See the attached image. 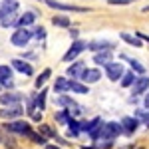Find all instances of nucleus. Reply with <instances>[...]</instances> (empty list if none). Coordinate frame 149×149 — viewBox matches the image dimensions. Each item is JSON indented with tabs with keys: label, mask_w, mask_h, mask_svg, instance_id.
Instances as JSON below:
<instances>
[{
	"label": "nucleus",
	"mask_w": 149,
	"mask_h": 149,
	"mask_svg": "<svg viewBox=\"0 0 149 149\" xmlns=\"http://www.w3.org/2000/svg\"><path fill=\"white\" fill-rule=\"evenodd\" d=\"M121 133V125L119 123H115V121H111V123H105V125H102V133H100V139H105V141H113L117 135Z\"/></svg>",
	"instance_id": "1"
},
{
	"label": "nucleus",
	"mask_w": 149,
	"mask_h": 149,
	"mask_svg": "<svg viewBox=\"0 0 149 149\" xmlns=\"http://www.w3.org/2000/svg\"><path fill=\"white\" fill-rule=\"evenodd\" d=\"M30 38H32V30H26V28H20V30H16L14 34H12L10 42L14 44L16 48H24L28 42H30Z\"/></svg>",
	"instance_id": "2"
},
{
	"label": "nucleus",
	"mask_w": 149,
	"mask_h": 149,
	"mask_svg": "<svg viewBox=\"0 0 149 149\" xmlns=\"http://www.w3.org/2000/svg\"><path fill=\"white\" fill-rule=\"evenodd\" d=\"M103 68H105V74H107V78L111 81H117L123 76V66H121L119 62H109V64H105Z\"/></svg>",
	"instance_id": "3"
},
{
	"label": "nucleus",
	"mask_w": 149,
	"mask_h": 149,
	"mask_svg": "<svg viewBox=\"0 0 149 149\" xmlns=\"http://www.w3.org/2000/svg\"><path fill=\"white\" fill-rule=\"evenodd\" d=\"M4 129L10 131V133H20V135H28L32 131L26 121H10V123H4Z\"/></svg>",
	"instance_id": "4"
},
{
	"label": "nucleus",
	"mask_w": 149,
	"mask_h": 149,
	"mask_svg": "<svg viewBox=\"0 0 149 149\" xmlns=\"http://www.w3.org/2000/svg\"><path fill=\"white\" fill-rule=\"evenodd\" d=\"M88 48V44L86 42H81V40H76L74 44H72V48H70L68 52H66V56H64V62H72V60H76L78 58V54L80 52H84Z\"/></svg>",
	"instance_id": "5"
},
{
	"label": "nucleus",
	"mask_w": 149,
	"mask_h": 149,
	"mask_svg": "<svg viewBox=\"0 0 149 149\" xmlns=\"http://www.w3.org/2000/svg\"><path fill=\"white\" fill-rule=\"evenodd\" d=\"M22 95L16 92H8V93H0V103L2 105H20Z\"/></svg>",
	"instance_id": "6"
},
{
	"label": "nucleus",
	"mask_w": 149,
	"mask_h": 149,
	"mask_svg": "<svg viewBox=\"0 0 149 149\" xmlns=\"http://www.w3.org/2000/svg\"><path fill=\"white\" fill-rule=\"evenodd\" d=\"M48 6H52V8H56V10H66V12H86V8H81V6H72V4H62V2H56V0H44Z\"/></svg>",
	"instance_id": "7"
},
{
	"label": "nucleus",
	"mask_w": 149,
	"mask_h": 149,
	"mask_svg": "<svg viewBox=\"0 0 149 149\" xmlns=\"http://www.w3.org/2000/svg\"><path fill=\"white\" fill-rule=\"evenodd\" d=\"M16 10H18V0H2V4H0V16L14 14Z\"/></svg>",
	"instance_id": "8"
},
{
	"label": "nucleus",
	"mask_w": 149,
	"mask_h": 149,
	"mask_svg": "<svg viewBox=\"0 0 149 149\" xmlns=\"http://www.w3.org/2000/svg\"><path fill=\"white\" fill-rule=\"evenodd\" d=\"M100 78H102V72H100V70H88L86 68L80 80H84L86 84H93V81H97Z\"/></svg>",
	"instance_id": "9"
},
{
	"label": "nucleus",
	"mask_w": 149,
	"mask_h": 149,
	"mask_svg": "<svg viewBox=\"0 0 149 149\" xmlns=\"http://www.w3.org/2000/svg\"><path fill=\"white\" fill-rule=\"evenodd\" d=\"M139 121L135 117H123L121 119V131H125V133H133L135 129H137Z\"/></svg>",
	"instance_id": "10"
},
{
	"label": "nucleus",
	"mask_w": 149,
	"mask_h": 149,
	"mask_svg": "<svg viewBox=\"0 0 149 149\" xmlns=\"http://www.w3.org/2000/svg\"><path fill=\"white\" fill-rule=\"evenodd\" d=\"M12 68L22 72V74H26V76H32V74H34V68H32L30 64L22 62V60H12Z\"/></svg>",
	"instance_id": "11"
},
{
	"label": "nucleus",
	"mask_w": 149,
	"mask_h": 149,
	"mask_svg": "<svg viewBox=\"0 0 149 149\" xmlns=\"http://www.w3.org/2000/svg\"><path fill=\"white\" fill-rule=\"evenodd\" d=\"M24 113V109L20 105H14V107H6V109H0V117H8V119H14V117H20Z\"/></svg>",
	"instance_id": "12"
},
{
	"label": "nucleus",
	"mask_w": 149,
	"mask_h": 149,
	"mask_svg": "<svg viewBox=\"0 0 149 149\" xmlns=\"http://www.w3.org/2000/svg\"><path fill=\"white\" fill-rule=\"evenodd\" d=\"M147 88H149V78H135V81H133V93L135 95L145 93Z\"/></svg>",
	"instance_id": "13"
},
{
	"label": "nucleus",
	"mask_w": 149,
	"mask_h": 149,
	"mask_svg": "<svg viewBox=\"0 0 149 149\" xmlns=\"http://www.w3.org/2000/svg\"><path fill=\"white\" fill-rule=\"evenodd\" d=\"M93 62H95V64H100V66H105V64H109V62H111V52H109V50L95 52V56H93Z\"/></svg>",
	"instance_id": "14"
},
{
	"label": "nucleus",
	"mask_w": 149,
	"mask_h": 149,
	"mask_svg": "<svg viewBox=\"0 0 149 149\" xmlns=\"http://www.w3.org/2000/svg\"><path fill=\"white\" fill-rule=\"evenodd\" d=\"M84 70H86V64L84 62H76V64H72L68 68V76H72V78H81Z\"/></svg>",
	"instance_id": "15"
},
{
	"label": "nucleus",
	"mask_w": 149,
	"mask_h": 149,
	"mask_svg": "<svg viewBox=\"0 0 149 149\" xmlns=\"http://www.w3.org/2000/svg\"><path fill=\"white\" fill-rule=\"evenodd\" d=\"M36 20V14L34 12H26L24 16H20L18 20H16V26L18 28H26V26H30V24Z\"/></svg>",
	"instance_id": "16"
},
{
	"label": "nucleus",
	"mask_w": 149,
	"mask_h": 149,
	"mask_svg": "<svg viewBox=\"0 0 149 149\" xmlns=\"http://www.w3.org/2000/svg\"><path fill=\"white\" fill-rule=\"evenodd\" d=\"M88 48L90 50H93V52H103V50H113V46L109 44V42H92V44H88Z\"/></svg>",
	"instance_id": "17"
},
{
	"label": "nucleus",
	"mask_w": 149,
	"mask_h": 149,
	"mask_svg": "<svg viewBox=\"0 0 149 149\" xmlns=\"http://www.w3.org/2000/svg\"><path fill=\"white\" fill-rule=\"evenodd\" d=\"M68 90H72V92H76V93H90L88 86H84V84H80V81H76V80H72L68 84Z\"/></svg>",
	"instance_id": "18"
},
{
	"label": "nucleus",
	"mask_w": 149,
	"mask_h": 149,
	"mask_svg": "<svg viewBox=\"0 0 149 149\" xmlns=\"http://www.w3.org/2000/svg\"><path fill=\"white\" fill-rule=\"evenodd\" d=\"M46 93H48L46 90H42V92L36 95L34 105H36V109H40V111H42V109H46Z\"/></svg>",
	"instance_id": "19"
},
{
	"label": "nucleus",
	"mask_w": 149,
	"mask_h": 149,
	"mask_svg": "<svg viewBox=\"0 0 149 149\" xmlns=\"http://www.w3.org/2000/svg\"><path fill=\"white\" fill-rule=\"evenodd\" d=\"M121 40H125L127 44H131V46H135V48H141V40H139L137 36H131V34H127V32H121Z\"/></svg>",
	"instance_id": "20"
},
{
	"label": "nucleus",
	"mask_w": 149,
	"mask_h": 149,
	"mask_svg": "<svg viewBox=\"0 0 149 149\" xmlns=\"http://www.w3.org/2000/svg\"><path fill=\"white\" fill-rule=\"evenodd\" d=\"M68 84H70V81L66 80V78H58V80H56V84H54V90H56L58 93L68 92Z\"/></svg>",
	"instance_id": "21"
},
{
	"label": "nucleus",
	"mask_w": 149,
	"mask_h": 149,
	"mask_svg": "<svg viewBox=\"0 0 149 149\" xmlns=\"http://www.w3.org/2000/svg\"><path fill=\"white\" fill-rule=\"evenodd\" d=\"M38 131H40V135H42V137H56V131H54L50 125H46V123H40Z\"/></svg>",
	"instance_id": "22"
},
{
	"label": "nucleus",
	"mask_w": 149,
	"mask_h": 149,
	"mask_svg": "<svg viewBox=\"0 0 149 149\" xmlns=\"http://www.w3.org/2000/svg\"><path fill=\"white\" fill-rule=\"evenodd\" d=\"M56 103L62 105V107H74V105H76V102H74L72 97H68V95H60V97L56 100Z\"/></svg>",
	"instance_id": "23"
},
{
	"label": "nucleus",
	"mask_w": 149,
	"mask_h": 149,
	"mask_svg": "<svg viewBox=\"0 0 149 149\" xmlns=\"http://www.w3.org/2000/svg\"><path fill=\"white\" fill-rule=\"evenodd\" d=\"M14 20H16V14H4V16H0V24H2L4 28L12 26V24H14Z\"/></svg>",
	"instance_id": "24"
},
{
	"label": "nucleus",
	"mask_w": 149,
	"mask_h": 149,
	"mask_svg": "<svg viewBox=\"0 0 149 149\" xmlns=\"http://www.w3.org/2000/svg\"><path fill=\"white\" fill-rule=\"evenodd\" d=\"M12 78V68H8V66H0V84L6 80H10Z\"/></svg>",
	"instance_id": "25"
},
{
	"label": "nucleus",
	"mask_w": 149,
	"mask_h": 149,
	"mask_svg": "<svg viewBox=\"0 0 149 149\" xmlns=\"http://www.w3.org/2000/svg\"><path fill=\"white\" fill-rule=\"evenodd\" d=\"M52 22L56 24V26H62V28H70V20L66 18V16H54Z\"/></svg>",
	"instance_id": "26"
},
{
	"label": "nucleus",
	"mask_w": 149,
	"mask_h": 149,
	"mask_svg": "<svg viewBox=\"0 0 149 149\" xmlns=\"http://www.w3.org/2000/svg\"><path fill=\"white\" fill-rule=\"evenodd\" d=\"M133 81H135V76H133L131 72L121 76V86H123V88H127V86H133Z\"/></svg>",
	"instance_id": "27"
},
{
	"label": "nucleus",
	"mask_w": 149,
	"mask_h": 149,
	"mask_svg": "<svg viewBox=\"0 0 149 149\" xmlns=\"http://www.w3.org/2000/svg\"><path fill=\"white\" fill-rule=\"evenodd\" d=\"M68 125H70V135H72V137H76V135L80 133V123H78L76 119H70Z\"/></svg>",
	"instance_id": "28"
},
{
	"label": "nucleus",
	"mask_w": 149,
	"mask_h": 149,
	"mask_svg": "<svg viewBox=\"0 0 149 149\" xmlns=\"http://www.w3.org/2000/svg\"><path fill=\"white\" fill-rule=\"evenodd\" d=\"M56 119L60 121V123H68V121L72 119V117H70L68 109H62V111H58V113H56Z\"/></svg>",
	"instance_id": "29"
},
{
	"label": "nucleus",
	"mask_w": 149,
	"mask_h": 149,
	"mask_svg": "<svg viewBox=\"0 0 149 149\" xmlns=\"http://www.w3.org/2000/svg\"><path fill=\"white\" fill-rule=\"evenodd\" d=\"M26 137H28V139H32L34 143H40V145H44V143H46V137H42L40 133H34V131H30V133H28Z\"/></svg>",
	"instance_id": "30"
},
{
	"label": "nucleus",
	"mask_w": 149,
	"mask_h": 149,
	"mask_svg": "<svg viewBox=\"0 0 149 149\" xmlns=\"http://www.w3.org/2000/svg\"><path fill=\"white\" fill-rule=\"evenodd\" d=\"M50 74H52L50 70H44V72L40 74V78L36 80V88H40V86H44V84H46V80L50 78Z\"/></svg>",
	"instance_id": "31"
},
{
	"label": "nucleus",
	"mask_w": 149,
	"mask_h": 149,
	"mask_svg": "<svg viewBox=\"0 0 149 149\" xmlns=\"http://www.w3.org/2000/svg\"><path fill=\"white\" fill-rule=\"evenodd\" d=\"M129 64H131V68L135 70V72H137V74H145V68H143V66H141V64H139L137 60H129Z\"/></svg>",
	"instance_id": "32"
},
{
	"label": "nucleus",
	"mask_w": 149,
	"mask_h": 149,
	"mask_svg": "<svg viewBox=\"0 0 149 149\" xmlns=\"http://www.w3.org/2000/svg\"><path fill=\"white\" fill-rule=\"evenodd\" d=\"M32 36H36L38 40H44V38H46V32H44V28L40 26V28H34V32H32Z\"/></svg>",
	"instance_id": "33"
},
{
	"label": "nucleus",
	"mask_w": 149,
	"mask_h": 149,
	"mask_svg": "<svg viewBox=\"0 0 149 149\" xmlns=\"http://www.w3.org/2000/svg\"><path fill=\"white\" fill-rule=\"evenodd\" d=\"M97 141H100V143L95 145L97 149H109L111 147V141H105V139H97Z\"/></svg>",
	"instance_id": "34"
},
{
	"label": "nucleus",
	"mask_w": 149,
	"mask_h": 149,
	"mask_svg": "<svg viewBox=\"0 0 149 149\" xmlns=\"http://www.w3.org/2000/svg\"><path fill=\"white\" fill-rule=\"evenodd\" d=\"M4 143H6V149H16V143H14V139H6V141H4Z\"/></svg>",
	"instance_id": "35"
},
{
	"label": "nucleus",
	"mask_w": 149,
	"mask_h": 149,
	"mask_svg": "<svg viewBox=\"0 0 149 149\" xmlns=\"http://www.w3.org/2000/svg\"><path fill=\"white\" fill-rule=\"evenodd\" d=\"M133 0H109V4H129Z\"/></svg>",
	"instance_id": "36"
},
{
	"label": "nucleus",
	"mask_w": 149,
	"mask_h": 149,
	"mask_svg": "<svg viewBox=\"0 0 149 149\" xmlns=\"http://www.w3.org/2000/svg\"><path fill=\"white\" fill-rule=\"evenodd\" d=\"M143 123H145V125L149 127V113H145V115H143Z\"/></svg>",
	"instance_id": "37"
},
{
	"label": "nucleus",
	"mask_w": 149,
	"mask_h": 149,
	"mask_svg": "<svg viewBox=\"0 0 149 149\" xmlns=\"http://www.w3.org/2000/svg\"><path fill=\"white\" fill-rule=\"evenodd\" d=\"M4 141H6V137H4V131L0 129V143H4Z\"/></svg>",
	"instance_id": "38"
},
{
	"label": "nucleus",
	"mask_w": 149,
	"mask_h": 149,
	"mask_svg": "<svg viewBox=\"0 0 149 149\" xmlns=\"http://www.w3.org/2000/svg\"><path fill=\"white\" fill-rule=\"evenodd\" d=\"M137 38H139V40H141V38H143V40H147V42H149V36H145V34H139Z\"/></svg>",
	"instance_id": "39"
},
{
	"label": "nucleus",
	"mask_w": 149,
	"mask_h": 149,
	"mask_svg": "<svg viewBox=\"0 0 149 149\" xmlns=\"http://www.w3.org/2000/svg\"><path fill=\"white\" fill-rule=\"evenodd\" d=\"M145 107L149 109V93H147V97H145Z\"/></svg>",
	"instance_id": "40"
},
{
	"label": "nucleus",
	"mask_w": 149,
	"mask_h": 149,
	"mask_svg": "<svg viewBox=\"0 0 149 149\" xmlns=\"http://www.w3.org/2000/svg\"><path fill=\"white\" fill-rule=\"evenodd\" d=\"M46 149H60V147H56V145H48Z\"/></svg>",
	"instance_id": "41"
},
{
	"label": "nucleus",
	"mask_w": 149,
	"mask_h": 149,
	"mask_svg": "<svg viewBox=\"0 0 149 149\" xmlns=\"http://www.w3.org/2000/svg\"><path fill=\"white\" fill-rule=\"evenodd\" d=\"M0 88H2V84H0Z\"/></svg>",
	"instance_id": "42"
}]
</instances>
